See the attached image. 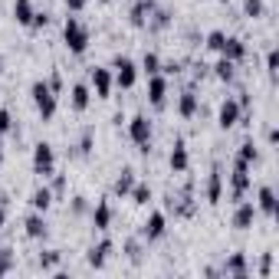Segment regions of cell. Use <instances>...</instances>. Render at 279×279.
I'll use <instances>...</instances> for the list:
<instances>
[{"mask_svg": "<svg viewBox=\"0 0 279 279\" xmlns=\"http://www.w3.org/2000/svg\"><path fill=\"white\" fill-rule=\"evenodd\" d=\"M66 46H69L73 53H82L89 46V33L79 20H66Z\"/></svg>", "mask_w": 279, "mask_h": 279, "instance_id": "6da1fadb", "label": "cell"}, {"mask_svg": "<svg viewBox=\"0 0 279 279\" xmlns=\"http://www.w3.org/2000/svg\"><path fill=\"white\" fill-rule=\"evenodd\" d=\"M33 102H36V108H40V112H43V118H53L56 99L50 96V86H46V82H33Z\"/></svg>", "mask_w": 279, "mask_h": 279, "instance_id": "7a4b0ae2", "label": "cell"}, {"mask_svg": "<svg viewBox=\"0 0 279 279\" xmlns=\"http://www.w3.org/2000/svg\"><path fill=\"white\" fill-rule=\"evenodd\" d=\"M33 168H36V174H50L53 171V148L50 145H36V154H33Z\"/></svg>", "mask_w": 279, "mask_h": 279, "instance_id": "3957f363", "label": "cell"}, {"mask_svg": "<svg viewBox=\"0 0 279 279\" xmlns=\"http://www.w3.org/2000/svg\"><path fill=\"white\" fill-rule=\"evenodd\" d=\"M128 131H131V138L138 141V145H148V138H151V125H148V118H145V115H135V118H131Z\"/></svg>", "mask_w": 279, "mask_h": 279, "instance_id": "277c9868", "label": "cell"}, {"mask_svg": "<svg viewBox=\"0 0 279 279\" xmlns=\"http://www.w3.org/2000/svg\"><path fill=\"white\" fill-rule=\"evenodd\" d=\"M115 69H118V86H122V89L135 86V66H131V59H122V56H118Z\"/></svg>", "mask_w": 279, "mask_h": 279, "instance_id": "5b68a950", "label": "cell"}, {"mask_svg": "<svg viewBox=\"0 0 279 279\" xmlns=\"http://www.w3.org/2000/svg\"><path fill=\"white\" fill-rule=\"evenodd\" d=\"M92 86H96V96H99V99L108 96V86H112V79H108V69H92Z\"/></svg>", "mask_w": 279, "mask_h": 279, "instance_id": "8992f818", "label": "cell"}, {"mask_svg": "<svg viewBox=\"0 0 279 279\" xmlns=\"http://www.w3.org/2000/svg\"><path fill=\"white\" fill-rule=\"evenodd\" d=\"M236 115H240V105H236V102H224V105H220V125H224V128L233 125Z\"/></svg>", "mask_w": 279, "mask_h": 279, "instance_id": "52a82bcc", "label": "cell"}, {"mask_svg": "<svg viewBox=\"0 0 279 279\" xmlns=\"http://www.w3.org/2000/svg\"><path fill=\"white\" fill-rule=\"evenodd\" d=\"M161 233H164V217L161 214H151V220L145 224V236H148V240H158Z\"/></svg>", "mask_w": 279, "mask_h": 279, "instance_id": "ba28073f", "label": "cell"}, {"mask_svg": "<svg viewBox=\"0 0 279 279\" xmlns=\"http://www.w3.org/2000/svg\"><path fill=\"white\" fill-rule=\"evenodd\" d=\"M171 168H174V171H184V168H187V151H184L181 141H178L174 151H171Z\"/></svg>", "mask_w": 279, "mask_h": 279, "instance_id": "9c48e42d", "label": "cell"}, {"mask_svg": "<svg viewBox=\"0 0 279 279\" xmlns=\"http://www.w3.org/2000/svg\"><path fill=\"white\" fill-rule=\"evenodd\" d=\"M13 13H17V20H20V23H33V7H30V0H17V3H13Z\"/></svg>", "mask_w": 279, "mask_h": 279, "instance_id": "30bf717a", "label": "cell"}, {"mask_svg": "<svg viewBox=\"0 0 279 279\" xmlns=\"http://www.w3.org/2000/svg\"><path fill=\"white\" fill-rule=\"evenodd\" d=\"M86 105H89V89L86 86H76L73 89V108H76V112H82Z\"/></svg>", "mask_w": 279, "mask_h": 279, "instance_id": "8fae6325", "label": "cell"}, {"mask_svg": "<svg viewBox=\"0 0 279 279\" xmlns=\"http://www.w3.org/2000/svg\"><path fill=\"white\" fill-rule=\"evenodd\" d=\"M250 220H253V204H243L240 210H236V217H233V224L243 230V227H250Z\"/></svg>", "mask_w": 279, "mask_h": 279, "instance_id": "7c38bea8", "label": "cell"}, {"mask_svg": "<svg viewBox=\"0 0 279 279\" xmlns=\"http://www.w3.org/2000/svg\"><path fill=\"white\" fill-rule=\"evenodd\" d=\"M151 102L154 105H164V79H158V76L151 79Z\"/></svg>", "mask_w": 279, "mask_h": 279, "instance_id": "4fadbf2b", "label": "cell"}, {"mask_svg": "<svg viewBox=\"0 0 279 279\" xmlns=\"http://www.w3.org/2000/svg\"><path fill=\"white\" fill-rule=\"evenodd\" d=\"M135 184V171H122V178L115 181V194H128Z\"/></svg>", "mask_w": 279, "mask_h": 279, "instance_id": "5bb4252c", "label": "cell"}, {"mask_svg": "<svg viewBox=\"0 0 279 279\" xmlns=\"http://www.w3.org/2000/svg\"><path fill=\"white\" fill-rule=\"evenodd\" d=\"M30 204L36 207V210H46V207H50V191H46V187H40V191H33Z\"/></svg>", "mask_w": 279, "mask_h": 279, "instance_id": "9a60e30c", "label": "cell"}, {"mask_svg": "<svg viewBox=\"0 0 279 279\" xmlns=\"http://www.w3.org/2000/svg\"><path fill=\"white\" fill-rule=\"evenodd\" d=\"M220 53H227L230 59H240V56H243V43H240V40H230V36H227V43H224V50H220Z\"/></svg>", "mask_w": 279, "mask_h": 279, "instance_id": "2e32d148", "label": "cell"}, {"mask_svg": "<svg viewBox=\"0 0 279 279\" xmlns=\"http://www.w3.org/2000/svg\"><path fill=\"white\" fill-rule=\"evenodd\" d=\"M26 233H30V236H43L46 233L43 217H30V220H26Z\"/></svg>", "mask_w": 279, "mask_h": 279, "instance_id": "e0dca14e", "label": "cell"}, {"mask_svg": "<svg viewBox=\"0 0 279 279\" xmlns=\"http://www.w3.org/2000/svg\"><path fill=\"white\" fill-rule=\"evenodd\" d=\"M108 220H112V210H108V204H99V210H96V227H99V230H105Z\"/></svg>", "mask_w": 279, "mask_h": 279, "instance_id": "ac0fdd59", "label": "cell"}, {"mask_svg": "<svg viewBox=\"0 0 279 279\" xmlns=\"http://www.w3.org/2000/svg\"><path fill=\"white\" fill-rule=\"evenodd\" d=\"M259 207H263L266 214H273V210H276V201H273V191H269V187H263V191H259Z\"/></svg>", "mask_w": 279, "mask_h": 279, "instance_id": "d6986e66", "label": "cell"}, {"mask_svg": "<svg viewBox=\"0 0 279 279\" xmlns=\"http://www.w3.org/2000/svg\"><path fill=\"white\" fill-rule=\"evenodd\" d=\"M108 243H102V247L99 250H92V253H89V263H92V266H102V263H105V253H108Z\"/></svg>", "mask_w": 279, "mask_h": 279, "instance_id": "ffe728a7", "label": "cell"}, {"mask_svg": "<svg viewBox=\"0 0 279 279\" xmlns=\"http://www.w3.org/2000/svg\"><path fill=\"white\" fill-rule=\"evenodd\" d=\"M217 76H220V79H230V76H233V63H230V59L217 63Z\"/></svg>", "mask_w": 279, "mask_h": 279, "instance_id": "44dd1931", "label": "cell"}, {"mask_svg": "<svg viewBox=\"0 0 279 279\" xmlns=\"http://www.w3.org/2000/svg\"><path fill=\"white\" fill-rule=\"evenodd\" d=\"M148 201H151V191H148V187H145V184L135 187V204H148Z\"/></svg>", "mask_w": 279, "mask_h": 279, "instance_id": "7402d4cb", "label": "cell"}, {"mask_svg": "<svg viewBox=\"0 0 279 279\" xmlns=\"http://www.w3.org/2000/svg\"><path fill=\"white\" fill-rule=\"evenodd\" d=\"M181 112H184V115H194V96H191V92H184V99H181Z\"/></svg>", "mask_w": 279, "mask_h": 279, "instance_id": "603a6c76", "label": "cell"}, {"mask_svg": "<svg viewBox=\"0 0 279 279\" xmlns=\"http://www.w3.org/2000/svg\"><path fill=\"white\" fill-rule=\"evenodd\" d=\"M220 197V174L214 171V178H210V201H217Z\"/></svg>", "mask_w": 279, "mask_h": 279, "instance_id": "cb8c5ba5", "label": "cell"}, {"mask_svg": "<svg viewBox=\"0 0 279 279\" xmlns=\"http://www.w3.org/2000/svg\"><path fill=\"white\" fill-rule=\"evenodd\" d=\"M224 43H227L224 33H210V46H214V50H224Z\"/></svg>", "mask_w": 279, "mask_h": 279, "instance_id": "d4e9b609", "label": "cell"}, {"mask_svg": "<svg viewBox=\"0 0 279 279\" xmlns=\"http://www.w3.org/2000/svg\"><path fill=\"white\" fill-rule=\"evenodd\" d=\"M145 69H148V73H158V56H154V53L145 56Z\"/></svg>", "mask_w": 279, "mask_h": 279, "instance_id": "484cf974", "label": "cell"}, {"mask_svg": "<svg viewBox=\"0 0 279 279\" xmlns=\"http://www.w3.org/2000/svg\"><path fill=\"white\" fill-rule=\"evenodd\" d=\"M7 266H10V250H0V276L7 273Z\"/></svg>", "mask_w": 279, "mask_h": 279, "instance_id": "4316f807", "label": "cell"}, {"mask_svg": "<svg viewBox=\"0 0 279 279\" xmlns=\"http://www.w3.org/2000/svg\"><path fill=\"white\" fill-rule=\"evenodd\" d=\"M227 269H230V273H243V256H233Z\"/></svg>", "mask_w": 279, "mask_h": 279, "instance_id": "83f0119b", "label": "cell"}, {"mask_svg": "<svg viewBox=\"0 0 279 279\" xmlns=\"http://www.w3.org/2000/svg\"><path fill=\"white\" fill-rule=\"evenodd\" d=\"M247 10H250V13H253V17H256V13H259V10H263V3H259V0H247Z\"/></svg>", "mask_w": 279, "mask_h": 279, "instance_id": "f1b7e54d", "label": "cell"}, {"mask_svg": "<svg viewBox=\"0 0 279 279\" xmlns=\"http://www.w3.org/2000/svg\"><path fill=\"white\" fill-rule=\"evenodd\" d=\"M10 128V115H7V112H0V131H7Z\"/></svg>", "mask_w": 279, "mask_h": 279, "instance_id": "f546056e", "label": "cell"}, {"mask_svg": "<svg viewBox=\"0 0 279 279\" xmlns=\"http://www.w3.org/2000/svg\"><path fill=\"white\" fill-rule=\"evenodd\" d=\"M82 3H86V0H66V7H73V10H79Z\"/></svg>", "mask_w": 279, "mask_h": 279, "instance_id": "4dcf8cb0", "label": "cell"}, {"mask_svg": "<svg viewBox=\"0 0 279 279\" xmlns=\"http://www.w3.org/2000/svg\"><path fill=\"white\" fill-rule=\"evenodd\" d=\"M0 227H3V204H0Z\"/></svg>", "mask_w": 279, "mask_h": 279, "instance_id": "1f68e13d", "label": "cell"}, {"mask_svg": "<svg viewBox=\"0 0 279 279\" xmlns=\"http://www.w3.org/2000/svg\"><path fill=\"white\" fill-rule=\"evenodd\" d=\"M0 161H3V151H0Z\"/></svg>", "mask_w": 279, "mask_h": 279, "instance_id": "d6a6232c", "label": "cell"}, {"mask_svg": "<svg viewBox=\"0 0 279 279\" xmlns=\"http://www.w3.org/2000/svg\"><path fill=\"white\" fill-rule=\"evenodd\" d=\"M0 66H3V59H0Z\"/></svg>", "mask_w": 279, "mask_h": 279, "instance_id": "836d02e7", "label": "cell"}]
</instances>
